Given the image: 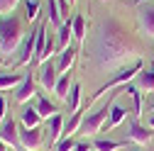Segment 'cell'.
Returning a JSON list of instances; mask_svg holds the SVG:
<instances>
[{
    "label": "cell",
    "mask_w": 154,
    "mask_h": 151,
    "mask_svg": "<svg viewBox=\"0 0 154 151\" xmlns=\"http://www.w3.org/2000/svg\"><path fill=\"white\" fill-rule=\"evenodd\" d=\"M37 29H39V25H37L34 29H29L25 34V39L20 44V54H17V66H25L34 59V46H37Z\"/></svg>",
    "instance_id": "cell-7"
},
{
    "label": "cell",
    "mask_w": 154,
    "mask_h": 151,
    "mask_svg": "<svg viewBox=\"0 0 154 151\" xmlns=\"http://www.w3.org/2000/svg\"><path fill=\"white\" fill-rule=\"evenodd\" d=\"M0 139H3L5 144H10L12 149H20V129H17V122L10 117L3 120V127H0Z\"/></svg>",
    "instance_id": "cell-9"
},
{
    "label": "cell",
    "mask_w": 154,
    "mask_h": 151,
    "mask_svg": "<svg viewBox=\"0 0 154 151\" xmlns=\"http://www.w3.org/2000/svg\"><path fill=\"white\" fill-rule=\"evenodd\" d=\"M20 3V0H0V15H5V12H12V7Z\"/></svg>",
    "instance_id": "cell-28"
},
{
    "label": "cell",
    "mask_w": 154,
    "mask_h": 151,
    "mask_svg": "<svg viewBox=\"0 0 154 151\" xmlns=\"http://www.w3.org/2000/svg\"><path fill=\"white\" fill-rule=\"evenodd\" d=\"M32 95H37L34 93V76L32 73H25V78H22V83L15 88V102H27Z\"/></svg>",
    "instance_id": "cell-11"
},
{
    "label": "cell",
    "mask_w": 154,
    "mask_h": 151,
    "mask_svg": "<svg viewBox=\"0 0 154 151\" xmlns=\"http://www.w3.org/2000/svg\"><path fill=\"white\" fill-rule=\"evenodd\" d=\"M137 3H144V0H137ZM147 3H154V0H147Z\"/></svg>",
    "instance_id": "cell-35"
},
{
    "label": "cell",
    "mask_w": 154,
    "mask_h": 151,
    "mask_svg": "<svg viewBox=\"0 0 154 151\" xmlns=\"http://www.w3.org/2000/svg\"><path fill=\"white\" fill-rule=\"evenodd\" d=\"M152 71H154V68H152Z\"/></svg>",
    "instance_id": "cell-38"
},
{
    "label": "cell",
    "mask_w": 154,
    "mask_h": 151,
    "mask_svg": "<svg viewBox=\"0 0 154 151\" xmlns=\"http://www.w3.org/2000/svg\"><path fill=\"white\" fill-rule=\"evenodd\" d=\"M137 17H140V27H142V32H144L147 37H154V5L142 7Z\"/></svg>",
    "instance_id": "cell-14"
},
{
    "label": "cell",
    "mask_w": 154,
    "mask_h": 151,
    "mask_svg": "<svg viewBox=\"0 0 154 151\" xmlns=\"http://www.w3.org/2000/svg\"><path fill=\"white\" fill-rule=\"evenodd\" d=\"M140 73H142V61L137 59V61H132V64H130L127 68H122V71H118V73H115V76H112V78H110V81H108L105 85H100V88L95 90L93 95H91V98H88V100L83 102V105H86V107H91V105H93L95 100H98V98L103 95L105 90H115V88H120V85H125V83H130V81L134 78V76H140Z\"/></svg>",
    "instance_id": "cell-4"
},
{
    "label": "cell",
    "mask_w": 154,
    "mask_h": 151,
    "mask_svg": "<svg viewBox=\"0 0 154 151\" xmlns=\"http://www.w3.org/2000/svg\"><path fill=\"white\" fill-rule=\"evenodd\" d=\"M64 102H66V112H71V115L83 107V105H81V85H79V83L71 85V90H69V95H66Z\"/></svg>",
    "instance_id": "cell-15"
},
{
    "label": "cell",
    "mask_w": 154,
    "mask_h": 151,
    "mask_svg": "<svg viewBox=\"0 0 154 151\" xmlns=\"http://www.w3.org/2000/svg\"><path fill=\"white\" fill-rule=\"evenodd\" d=\"M69 3H71V5H73V3H76V0H69Z\"/></svg>",
    "instance_id": "cell-36"
},
{
    "label": "cell",
    "mask_w": 154,
    "mask_h": 151,
    "mask_svg": "<svg viewBox=\"0 0 154 151\" xmlns=\"http://www.w3.org/2000/svg\"><path fill=\"white\" fill-rule=\"evenodd\" d=\"M71 85H73V83H71V73H61V76H59V81H56V88H54L56 98H59V100H66Z\"/></svg>",
    "instance_id": "cell-21"
},
{
    "label": "cell",
    "mask_w": 154,
    "mask_h": 151,
    "mask_svg": "<svg viewBox=\"0 0 154 151\" xmlns=\"http://www.w3.org/2000/svg\"><path fill=\"white\" fill-rule=\"evenodd\" d=\"M8 117V102H5V98L0 95V120H5Z\"/></svg>",
    "instance_id": "cell-30"
},
{
    "label": "cell",
    "mask_w": 154,
    "mask_h": 151,
    "mask_svg": "<svg viewBox=\"0 0 154 151\" xmlns=\"http://www.w3.org/2000/svg\"><path fill=\"white\" fill-rule=\"evenodd\" d=\"M59 68H56V61H44L42 66H39V71H37V81H39V85L44 88V90H54L56 88V81H59Z\"/></svg>",
    "instance_id": "cell-5"
},
{
    "label": "cell",
    "mask_w": 154,
    "mask_h": 151,
    "mask_svg": "<svg viewBox=\"0 0 154 151\" xmlns=\"http://www.w3.org/2000/svg\"><path fill=\"white\" fill-rule=\"evenodd\" d=\"M71 37H73V32H71V20H64V25L56 29V54L69 46Z\"/></svg>",
    "instance_id": "cell-16"
},
{
    "label": "cell",
    "mask_w": 154,
    "mask_h": 151,
    "mask_svg": "<svg viewBox=\"0 0 154 151\" xmlns=\"http://www.w3.org/2000/svg\"><path fill=\"white\" fill-rule=\"evenodd\" d=\"M39 15V0H25V20H37Z\"/></svg>",
    "instance_id": "cell-26"
},
{
    "label": "cell",
    "mask_w": 154,
    "mask_h": 151,
    "mask_svg": "<svg viewBox=\"0 0 154 151\" xmlns=\"http://www.w3.org/2000/svg\"><path fill=\"white\" fill-rule=\"evenodd\" d=\"M118 95H120V90H115V93H110V98L108 100H103V105L95 110V112H91V115H86L83 117V124H81V132L86 137H95L98 132H103V127H105V122H108V117H110V110H112V105H115V100H118Z\"/></svg>",
    "instance_id": "cell-3"
},
{
    "label": "cell",
    "mask_w": 154,
    "mask_h": 151,
    "mask_svg": "<svg viewBox=\"0 0 154 151\" xmlns=\"http://www.w3.org/2000/svg\"><path fill=\"white\" fill-rule=\"evenodd\" d=\"M71 32H73L76 39H86V17L81 12H76L71 17Z\"/></svg>",
    "instance_id": "cell-22"
},
{
    "label": "cell",
    "mask_w": 154,
    "mask_h": 151,
    "mask_svg": "<svg viewBox=\"0 0 154 151\" xmlns=\"http://www.w3.org/2000/svg\"><path fill=\"white\" fill-rule=\"evenodd\" d=\"M127 141H115V139H95L93 141V151H118L122 149Z\"/></svg>",
    "instance_id": "cell-23"
},
{
    "label": "cell",
    "mask_w": 154,
    "mask_h": 151,
    "mask_svg": "<svg viewBox=\"0 0 154 151\" xmlns=\"http://www.w3.org/2000/svg\"><path fill=\"white\" fill-rule=\"evenodd\" d=\"M73 151H93V144H88V141H79Z\"/></svg>",
    "instance_id": "cell-31"
},
{
    "label": "cell",
    "mask_w": 154,
    "mask_h": 151,
    "mask_svg": "<svg viewBox=\"0 0 154 151\" xmlns=\"http://www.w3.org/2000/svg\"><path fill=\"white\" fill-rule=\"evenodd\" d=\"M56 3H59L61 17H64V20H69V7H71V3H69V0H56Z\"/></svg>",
    "instance_id": "cell-29"
},
{
    "label": "cell",
    "mask_w": 154,
    "mask_h": 151,
    "mask_svg": "<svg viewBox=\"0 0 154 151\" xmlns=\"http://www.w3.org/2000/svg\"><path fill=\"white\" fill-rule=\"evenodd\" d=\"M132 151H134V149H132Z\"/></svg>",
    "instance_id": "cell-39"
},
{
    "label": "cell",
    "mask_w": 154,
    "mask_h": 151,
    "mask_svg": "<svg viewBox=\"0 0 154 151\" xmlns=\"http://www.w3.org/2000/svg\"><path fill=\"white\" fill-rule=\"evenodd\" d=\"M25 29H22V20L17 15H5L3 20H0V54L3 56H10L15 54V49L22 44L25 39Z\"/></svg>",
    "instance_id": "cell-2"
},
{
    "label": "cell",
    "mask_w": 154,
    "mask_h": 151,
    "mask_svg": "<svg viewBox=\"0 0 154 151\" xmlns=\"http://www.w3.org/2000/svg\"><path fill=\"white\" fill-rule=\"evenodd\" d=\"M64 117H61V112H56L54 117L47 120V141L49 146H56L61 139H64Z\"/></svg>",
    "instance_id": "cell-8"
},
{
    "label": "cell",
    "mask_w": 154,
    "mask_h": 151,
    "mask_svg": "<svg viewBox=\"0 0 154 151\" xmlns=\"http://www.w3.org/2000/svg\"><path fill=\"white\" fill-rule=\"evenodd\" d=\"M25 78V73H17V71H10V73H0V90H5V88H17L22 83Z\"/></svg>",
    "instance_id": "cell-20"
},
{
    "label": "cell",
    "mask_w": 154,
    "mask_h": 151,
    "mask_svg": "<svg viewBox=\"0 0 154 151\" xmlns=\"http://www.w3.org/2000/svg\"><path fill=\"white\" fill-rule=\"evenodd\" d=\"M22 151H29V149H22Z\"/></svg>",
    "instance_id": "cell-37"
},
{
    "label": "cell",
    "mask_w": 154,
    "mask_h": 151,
    "mask_svg": "<svg viewBox=\"0 0 154 151\" xmlns=\"http://www.w3.org/2000/svg\"><path fill=\"white\" fill-rule=\"evenodd\" d=\"M49 25H56V27H61L64 25V17H61V10H59V3L56 0H49Z\"/></svg>",
    "instance_id": "cell-24"
},
{
    "label": "cell",
    "mask_w": 154,
    "mask_h": 151,
    "mask_svg": "<svg viewBox=\"0 0 154 151\" xmlns=\"http://www.w3.org/2000/svg\"><path fill=\"white\" fill-rule=\"evenodd\" d=\"M147 127H149V129H154V115L149 117V122H147Z\"/></svg>",
    "instance_id": "cell-32"
},
{
    "label": "cell",
    "mask_w": 154,
    "mask_h": 151,
    "mask_svg": "<svg viewBox=\"0 0 154 151\" xmlns=\"http://www.w3.org/2000/svg\"><path fill=\"white\" fill-rule=\"evenodd\" d=\"M76 144H79V141H73L71 137H64L59 144H56V151H73V149H76Z\"/></svg>",
    "instance_id": "cell-27"
},
{
    "label": "cell",
    "mask_w": 154,
    "mask_h": 151,
    "mask_svg": "<svg viewBox=\"0 0 154 151\" xmlns=\"http://www.w3.org/2000/svg\"><path fill=\"white\" fill-rule=\"evenodd\" d=\"M5 146H8V144H5V141H3V139H0V151H8V149H5Z\"/></svg>",
    "instance_id": "cell-33"
},
{
    "label": "cell",
    "mask_w": 154,
    "mask_h": 151,
    "mask_svg": "<svg viewBox=\"0 0 154 151\" xmlns=\"http://www.w3.org/2000/svg\"><path fill=\"white\" fill-rule=\"evenodd\" d=\"M34 107H37V112L44 117V120H49V117H54L56 112H59V107H56L49 98H44V95H37V100H34Z\"/></svg>",
    "instance_id": "cell-17"
},
{
    "label": "cell",
    "mask_w": 154,
    "mask_h": 151,
    "mask_svg": "<svg viewBox=\"0 0 154 151\" xmlns=\"http://www.w3.org/2000/svg\"><path fill=\"white\" fill-rule=\"evenodd\" d=\"M137 83L140 90H154V71H142L137 76Z\"/></svg>",
    "instance_id": "cell-25"
},
{
    "label": "cell",
    "mask_w": 154,
    "mask_h": 151,
    "mask_svg": "<svg viewBox=\"0 0 154 151\" xmlns=\"http://www.w3.org/2000/svg\"><path fill=\"white\" fill-rule=\"evenodd\" d=\"M42 115H39V112H37V107L34 105H25L22 110H20V122H22V127H39L42 124Z\"/></svg>",
    "instance_id": "cell-12"
},
{
    "label": "cell",
    "mask_w": 154,
    "mask_h": 151,
    "mask_svg": "<svg viewBox=\"0 0 154 151\" xmlns=\"http://www.w3.org/2000/svg\"><path fill=\"white\" fill-rule=\"evenodd\" d=\"M125 117H127V110H125L122 105H118V102H115V105H112V110H110V117H108V122H105V127H103V129L108 132V129L120 127Z\"/></svg>",
    "instance_id": "cell-18"
},
{
    "label": "cell",
    "mask_w": 154,
    "mask_h": 151,
    "mask_svg": "<svg viewBox=\"0 0 154 151\" xmlns=\"http://www.w3.org/2000/svg\"><path fill=\"white\" fill-rule=\"evenodd\" d=\"M73 61H76V49L73 46L61 49L59 54H56V68H59V73H69V68L73 66Z\"/></svg>",
    "instance_id": "cell-13"
},
{
    "label": "cell",
    "mask_w": 154,
    "mask_h": 151,
    "mask_svg": "<svg viewBox=\"0 0 154 151\" xmlns=\"http://www.w3.org/2000/svg\"><path fill=\"white\" fill-rule=\"evenodd\" d=\"M125 93H130V95H132V115H134V117H140V115H142V105H144V98H142V90H140L137 85H132V83H127Z\"/></svg>",
    "instance_id": "cell-19"
},
{
    "label": "cell",
    "mask_w": 154,
    "mask_h": 151,
    "mask_svg": "<svg viewBox=\"0 0 154 151\" xmlns=\"http://www.w3.org/2000/svg\"><path fill=\"white\" fill-rule=\"evenodd\" d=\"M149 110H152V115H154V100H152V102H149Z\"/></svg>",
    "instance_id": "cell-34"
},
{
    "label": "cell",
    "mask_w": 154,
    "mask_h": 151,
    "mask_svg": "<svg viewBox=\"0 0 154 151\" xmlns=\"http://www.w3.org/2000/svg\"><path fill=\"white\" fill-rule=\"evenodd\" d=\"M44 141V129L42 127H20V149L37 151Z\"/></svg>",
    "instance_id": "cell-6"
},
{
    "label": "cell",
    "mask_w": 154,
    "mask_h": 151,
    "mask_svg": "<svg viewBox=\"0 0 154 151\" xmlns=\"http://www.w3.org/2000/svg\"><path fill=\"white\" fill-rule=\"evenodd\" d=\"M127 139L134 141V144H147L152 139V129L144 127V124H140V120H130V124H127Z\"/></svg>",
    "instance_id": "cell-10"
},
{
    "label": "cell",
    "mask_w": 154,
    "mask_h": 151,
    "mask_svg": "<svg viewBox=\"0 0 154 151\" xmlns=\"http://www.w3.org/2000/svg\"><path fill=\"white\" fill-rule=\"evenodd\" d=\"M132 39L130 34H125V29L118 22H98V34L93 39V61L98 64L100 68H110V66H118L122 61H127L132 54Z\"/></svg>",
    "instance_id": "cell-1"
}]
</instances>
